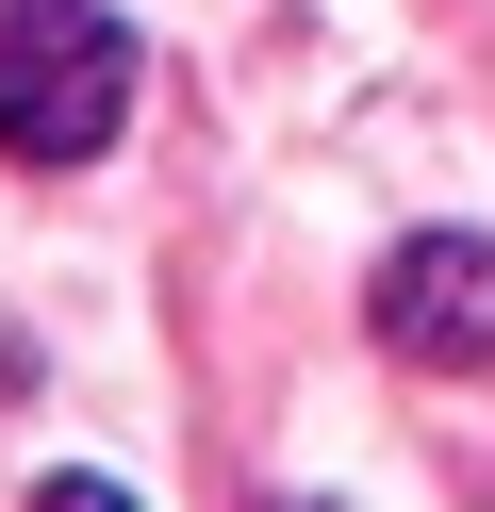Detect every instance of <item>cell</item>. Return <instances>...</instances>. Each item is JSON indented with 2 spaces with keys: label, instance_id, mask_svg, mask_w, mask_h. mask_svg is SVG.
<instances>
[{
  "label": "cell",
  "instance_id": "1",
  "mask_svg": "<svg viewBox=\"0 0 495 512\" xmlns=\"http://www.w3.org/2000/svg\"><path fill=\"white\" fill-rule=\"evenodd\" d=\"M116 133H132V34L99 0H0V149L99 166Z\"/></svg>",
  "mask_w": 495,
  "mask_h": 512
},
{
  "label": "cell",
  "instance_id": "2",
  "mask_svg": "<svg viewBox=\"0 0 495 512\" xmlns=\"http://www.w3.org/2000/svg\"><path fill=\"white\" fill-rule=\"evenodd\" d=\"M363 314H380V347H396V364H495V232H413V248H396V265H380V298H363Z\"/></svg>",
  "mask_w": 495,
  "mask_h": 512
}]
</instances>
